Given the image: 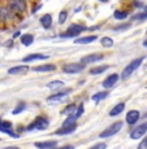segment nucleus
Returning a JSON list of instances; mask_svg holds the SVG:
<instances>
[{"label": "nucleus", "mask_w": 147, "mask_h": 149, "mask_svg": "<svg viewBox=\"0 0 147 149\" xmlns=\"http://www.w3.org/2000/svg\"><path fill=\"white\" fill-rule=\"evenodd\" d=\"M24 109H25V104L22 102V104H20L18 107H17V109H14V110H13V114H18L20 111H22Z\"/></svg>", "instance_id": "obj_30"}, {"label": "nucleus", "mask_w": 147, "mask_h": 149, "mask_svg": "<svg viewBox=\"0 0 147 149\" xmlns=\"http://www.w3.org/2000/svg\"><path fill=\"white\" fill-rule=\"evenodd\" d=\"M56 66L53 64H46V65H40V66L34 68V71H42V73H46V71H53Z\"/></svg>", "instance_id": "obj_20"}, {"label": "nucleus", "mask_w": 147, "mask_h": 149, "mask_svg": "<svg viewBox=\"0 0 147 149\" xmlns=\"http://www.w3.org/2000/svg\"><path fill=\"white\" fill-rule=\"evenodd\" d=\"M77 128L76 125H72V126H63L60 130L56 131L57 135H68V134H72L74 130Z\"/></svg>", "instance_id": "obj_16"}, {"label": "nucleus", "mask_w": 147, "mask_h": 149, "mask_svg": "<svg viewBox=\"0 0 147 149\" xmlns=\"http://www.w3.org/2000/svg\"><path fill=\"white\" fill-rule=\"evenodd\" d=\"M76 110H77V108H76V105H68L67 109H64L63 110V114H65V116H69V114H74L76 113Z\"/></svg>", "instance_id": "obj_28"}, {"label": "nucleus", "mask_w": 147, "mask_h": 149, "mask_svg": "<svg viewBox=\"0 0 147 149\" xmlns=\"http://www.w3.org/2000/svg\"><path fill=\"white\" fill-rule=\"evenodd\" d=\"M121 127H122V122H115L113 125H111L108 128H106L103 132H100L99 137L100 139H106V137H111V136L116 135V134L121 130Z\"/></svg>", "instance_id": "obj_3"}, {"label": "nucleus", "mask_w": 147, "mask_h": 149, "mask_svg": "<svg viewBox=\"0 0 147 149\" xmlns=\"http://www.w3.org/2000/svg\"><path fill=\"white\" fill-rule=\"evenodd\" d=\"M96 40V35H90V36H83V38H78L76 39V44H89L91 42Z\"/></svg>", "instance_id": "obj_18"}, {"label": "nucleus", "mask_w": 147, "mask_h": 149, "mask_svg": "<svg viewBox=\"0 0 147 149\" xmlns=\"http://www.w3.org/2000/svg\"><path fill=\"white\" fill-rule=\"evenodd\" d=\"M146 10H147V7H146Z\"/></svg>", "instance_id": "obj_37"}, {"label": "nucleus", "mask_w": 147, "mask_h": 149, "mask_svg": "<svg viewBox=\"0 0 147 149\" xmlns=\"http://www.w3.org/2000/svg\"><path fill=\"white\" fill-rule=\"evenodd\" d=\"M142 62H143V57H138V58L133 60V61H132L130 64L128 65V66H125V69L122 70V74H121V77H122L124 79L129 78V77H130L132 74L134 73V70H137V69L141 66V64H142Z\"/></svg>", "instance_id": "obj_2"}, {"label": "nucleus", "mask_w": 147, "mask_h": 149, "mask_svg": "<svg viewBox=\"0 0 147 149\" xmlns=\"http://www.w3.org/2000/svg\"><path fill=\"white\" fill-rule=\"evenodd\" d=\"M29 71V68L26 65H18V66H13L8 70V74L11 75H24Z\"/></svg>", "instance_id": "obj_12"}, {"label": "nucleus", "mask_w": 147, "mask_h": 149, "mask_svg": "<svg viewBox=\"0 0 147 149\" xmlns=\"http://www.w3.org/2000/svg\"><path fill=\"white\" fill-rule=\"evenodd\" d=\"M8 7L17 14H22L26 12V3H25V0H9L8 1Z\"/></svg>", "instance_id": "obj_4"}, {"label": "nucleus", "mask_w": 147, "mask_h": 149, "mask_svg": "<svg viewBox=\"0 0 147 149\" xmlns=\"http://www.w3.org/2000/svg\"><path fill=\"white\" fill-rule=\"evenodd\" d=\"M108 96V92H106V91H100V92H96L93 95V100L94 101H100V100H104L106 97Z\"/></svg>", "instance_id": "obj_23"}, {"label": "nucleus", "mask_w": 147, "mask_h": 149, "mask_svg": "<svg viewBox=\"0 0 147 149\" xmlns=\"http://www.w3.org/2000/svg\"><path fill=\"white\" fill-rule=\"evenodd\" d=\"M103 54L100 53H96V54H89V56H85L81 58V62H82L83 65H89V64H94V62L96 61H100V60H103Z\"/></svg>", "instance_id": "obj_9"}, {"label": "nucleus", "mask_w": 147, "mask_h": 149, "mask_svg": "<svg viewBox=\"0 0 147 149\" xmlns=\"http://www.w3.org/2000/svg\"><path fill=\"white\" fill-rule=\"evenodd\" d=\"M113 17L116 19H125L128 17V12H125V10H115Z\"/></svg>", "instance_id": "obj_26"}, {"label": "nucleus", "mask_w": 147, "mask_h": 149, "mask_svg": "<svg viewBox=\"0 0 147 149\" xmlns=\"http://www.w3.org/2000/svg\"><path fill=\"white\" fill-rule=\"evenodd\" d=\"M70 92V90H65V91H61V92H57L55 95H51L50 97L47 99V102L48 104H57V102H61L67 99V95Z\"/></svg>", "instance_id": "obj_7"}, {"label": "nucleus", "mask_w": 147, "mask_h": 149, "mask_svg": "<svg viewBox=\"0 0 147 149\" xmlns=\"http://www.w3.org/2000/svg\"><path fill=\"white\" fill-rule=\"evenodd\" d=\"M57 145V141H42V143H35L37 148H42V149H48V148H55Z\"/></svg>", "instance_id": "obj_21"}, {"label": "nucleus", "mask_w": 147, "mask_h": 149, "mask_svg": "<svg viewBox=\"0 0 147 149\" xmlns=\"http://www.w3.org/2000/svg\"><path fill=\"white\" fill-rule=\"evenodd\" d=\"M138 119H139V111L138 110H129L128 113H126L125 121H126L128 125H130V126L135 125Z\"/></svg>", "instance_id": "obj_10"}, {"label": "nucleus", "mask_w": 147, "mask_h": 149, "mask_svg": "<svg viewBox=\"0 0 147 149\" xmlns=\"http://www.w3.org/2000/svg\"><path fill=\"white\" fill-rule=\"evenodd\" d=\"M147 132V122L142 123V125L137 126L135 128H133L130 132V139L133 140H137V139H141L142 136H145Z\"/></svg>", "instance_id": "obj_6"}, {"label": "nucleus", "mask_w": 147, "mask_h": 149, "mask_svg": "<svg viewBox=\"0 0 147 149\" xmlns=\"http://www.w3.org/2000/svg\"><path fill=\"white\" fill-rule=\"evenodd\" d=\"M33 42H34V36L31 35V34H25V35L21 36V43L24 45H26V47L27 45H30Z\"/></svg>", "instance_id": "obj_22"}, {"label": "nucleus", "mask_w": 147, "mask_h": 149, "mask_svg": "<svg viewBox=\"0 0 147 149\" xmlns=\"http://www.w3.org/2000/svg\"><path fill=\"white\" fill-rule=\"evenodd\" d=\"M125 109V104L124 102H120V104L115 105L113 109H112L111 111H109V116L111 117H115V116H119L120 113H122V110Z\"/></svg>", "instance_id": "obj_19"}, {"label": "nucleus", "mask_w": 147, "mask_h": 149, "mask_svg": "<svg viewBox=\"0 0 147 149\" xmlns=\"http://www.w3.org/2000/svg\"><path fill=\"white\" fill-rule=\"evenodd\" d=\"M100 1H103V3H107V1H108V0H100Z\"/></svg>", "instance_id": "obj_36"}, {"label": "nucleus", "mask_w": 147, "mask_h": 149, "mask_svg": "<svg viewBox=\"0 0 147 149\" xmlns=\"http://www.w3.org/2000/svg\"><path fill=\"white\" fill-rule=\"evenodd\" d=\"M40 25H42L44 29H50L52 26V16L51 14H44L40 18Z\"/></svg>", "instance_id": "obj_17"}, {"label": "nucleus", "mask_w": 147, "mask_h": 149, "mask_svg": "<svg viewBox=\"0 0 147 149\" xmlns=\"http://www.w3.org/2000/svg\"><path fill=\"white\" fill-rule=\"evenodd\" d=\"M103 47H107V48H111L112 45H113V40H112L111 38H108V36H104V38L100 40Z\"/></svg>", "instance_id": "obj_27"}, {"label": "nucleus", "mask_w": 147, "mask_h": 149, "mask_svg": "<svg viewBox=\"0 0 147 149\" xmlns=\"http://www.w3.org/2000/svg\"><path fill=\"white\" fill-rule=\"evenodd\" d=\"M48 56L46 54H42V53H33V54H29V56L24 57V62H33V61H37V60H47Z\"/></svg>", "instance_id": "obj_15"}, {"label": "nucleus", "mask_w": 147, "mask_h": 149, "mask_svg": "<svg viewBox=\"0 0 147 149\" xmlns=\"http://www.w3.org/2000/svg\"><path fill=\"white\" fill-rule=\"evenodd\" d=\"M143 45H145V47H147V39H146L145 42H143Z\"/></svg>", "instance_id": "obj_35"}, {"label": "nucleus", "mask_w": 147, "mask_h": 149, "mask_svg": "<svg viewBox=\"0 0 147 149\" xmlns=\"http://www.w3.org/2000/svg\"><path fill=\"white\" fill-rule=\"evenodd\" d=\"M138 149H147V137L139 145H138Z\"/></svg>", "instance_id": "obj_33"}, {"label": "nucleus", "mask_w": 147, "mask_h": 149, "mask_svg": "<svg viewBox=\"0 0 147 149\" xmlns=\"http://www.w3.org/2000/svg\"><path fill=\"white\" fill-rule=\"evenodd\" d=\"M48 125H50V122H48V119L46 118V117H37L35 121L33 123H30L26 130L27 131H34V130L43 131V130H46V128H48Z\"/></svg>", "instance_id": "obj_1"}, {"label": "nucleus", "mask_w": 147, "mask_h": 149, "mask_svg": "<svg viewBox=\"0 0 147 149\" xmlns=\"http://www.w3.org/2000/svg\"><path fill=\"white\" fill-rule=\"evenodd\" d=\"M85 26H82V25H77V24H73L72 26L68 27V30L65 31L64 34H61V36H64V38H74V36H77L78 34H81L83 30H85Z\"/></svg>", "instance_id": "obj_5"}, {"label": "nucleus", "mask_w": 147, "mask_h": 149, "mask_svg": "<svg viewBox=\"0 0 147 149\" xmlns=\"http://www.w3.org/2000/svg\"><path fill=\"white\" fill-rule=\"evenodd\" d=\"M67 17H68V13H67V10H61L59 14V24H64L65 21H67Z\"/></svg>", "instance_id": "obj_29"}, {"label": "nucleus", "mask_w": 147, "mask_h": 149, "mask_svg": "<svg viewBox=\"0 0 147 149\" xmlns=\"http://www.w3.org/2000/svg\"><path fill=\"white\" fill-rule=\"evenodd\" d=\"M82 113H83V105H79V107L77 108V110H76V113H74V114H76V117L78 118Z\"/></svg>", "instance_id": "obj_32"}, {"label": "nucleus", "mask_w": 147, "mask_h": 149, "mask_svg": "<svg viewBox=\"0 0 147 149\" xmlns=\"http://www.w3.org/2000/svg\"><path fill=\"white\" fill-rule=\"evenodd\" d=\"M47 87L51 88V90H55V88H63V87H64V82H61V81H52V82L48 83Z\"/></svg>", "instance_id": "obj_24"}, {"label": "nucleus", "mask_w": 147, "mask_h": 149, "mask_svg": "<svg viewBox=\"0 0 147 149\" xmlns=\"http://www.w3.org/2000/svg\"><path fill=\"white\" fill-rule=\"evenodd\" d=\"M117 81H119V75H117V74H111V75H108L107 78L104 79V82H103V87L104 88H112L117 83Z\"/></svg>", "instance_id": "obj_13"}, {"label": "nucleus", "mask_w": 147, "mask_h": 149, "mask_svg": "<svg viewBox=\"0 0 147 149\" xmlns=\"http://www.w3.org/2000/svg\"><path fill=\"white\" fill-rule=\"evenodd\" d=\"M85 69L83 64H67L63 66V71L67 74H77V73H81V71Z\"/></svg>", "instance_id": "obj_8"}, {"label": "nucleus", "mask_w": 147, "mask_h": 149, "mask_svg": "<svg viewBox=\"0 0 147 149\" xmlns=\"http://www.w3.org/2000/svg\"><path fill=\"white\" fill-rule=\"evenodd\" d=\"M106 147H107V145H106V144H104V143H100V144H95V145H94V147H93V148H94V149H99V148L104 149Z\"/></svg>", "instance_id": "obj_34"}, {"label": "nucleus", "mask_w": 147, "mask_h": 149, "mask_svg": "<svg viewBox=\"0 0 147 149\" xmlns=\"http://www.w3.org/2000/svg\"><path fill=\"white\" fill-rule=\"evenodd\" d=\"M109 66L108 65H103V66H99V68H94L90 70L91 74H94V75H96V74H100V73H104L106 70H108Z\"/></svg>", "instance_id": "obj_25"}, {"label": "nucleus", "mask_w": 147, "mask_h": 149, "mask_svg": "<svg viewBox=\"0 0 147 149\" xmlns=\"http://www.w3.org/2000/svg\"><path fill=\"white\" fill-rule=\"evenodd\" d=\"M12 13H14L9 7H1L0 8V21L7 22L9 19H12Z\"/></svg>", "instance_id": "obj_11"}, {"label": "nucleus", "mask_w": 147, "mask_h": 149, "mask_svg": "<svg viewBox=\"0 0 147 149\" xmlns=\"http://www.w3.org/2000/svg\"><path fill=\"white\" fill-rule=\"evenodd\" d=\"M0 131L5 134H9L12 136H17L12 132V123L9 121H4V119H0Z\"/></svg>", "instance_id": "obj_14"}, {"label": "nucleus", "mask_w": 147, "mask_h": 149, "mask_svg": "<svg viewBox=\"0 0 147 149\" xmlns=\"http://www.w3.org/2000/svg\"><path fill=\"white\" fill-rule=\"evenodd\" d=\"M133 18H134V19H143V18H147V12H146V13H138V14H135Z\"/></svg>", "instance_id": "obj_31"}]
</instances>
